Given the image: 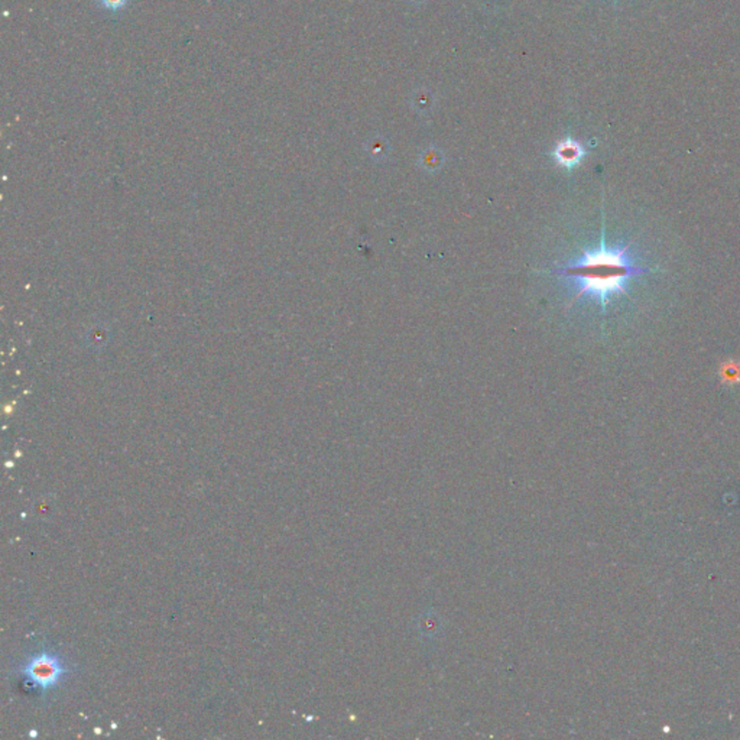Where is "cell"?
I'll use <instances>...</instances> for the list:
<instances>
[{
  "instance_id": "3957f363",
  "label": "cell",
  "mask_w": 740,
  "mask_h": 740,
  "mask_svg": "<svg viewBox=\"0 0 740 740\" xmlns=\"http://www.w3.org/2000/svg\"><path fill=\"white\" fill-rule=\"evenodd\" d=\"M584 157L583 146L574 139L561 140L554 150V158L561 167L573 168L576 167Z\"/></svg>"
},
{
  "instance_id": "277c9868",
  "label": "cell",
  "mask_w": 740,
  "mask_h": 740,
  "mask_svg": "<svg viewBox=\"0 0 740 740\" xmlns=\"http://www.w3.org/2000/svg\"><path fill=\"white\" fill-rule=\"evenodd\" d=\"M96 2L108 12H120L125 11L126 6L130 4V0H96Z\"/></svg>"
},
{
  "instance_id": "7a4b0ae2",
  "label": "cell",
  "mask_w": 740,
  "mask_h": 740,
  "mask_svg": "<svg viewBox=\"0 0 740 740\" xmlns=\"http://www.w3.org/2000/svg\"><path fill=\"white\" fill-rule=\"evenodd\" d=\"M65 661L57 651L43 649L29 656L21 668L25 681L38 688L41 694L55 690L68 675Z\"/></svg>"
},
{
  "instance_id": "6da1fadb",
  "label": "cell",
  "mask_w": 740,
  "mask_h": 740,
  "mask_svg": "<svg viewBox=\"0 0 740 740\" xmlns=\"http://www.w3.org/2000/svg\"><path fill=\"white\" fill-rule=\"evenodd\" d=\"M644 272V269L634 267L627 254V247L612 250L605 246L593 252H585L576 265L549 271V274L580 279L581 288L573 303L584 293H591L602 304H606L613 293L624 292V282L629 278Z\"/></svg>"
},
{
  "instance_id": "5b68a950",
  "label": "cell",
  "mask_w": 740,
  "mask_h": 740,
  "mask_svg": "<svg viewBox=\"0 0 740 740\" xmlns=\"http://www.w3.org/2000/svg\"><path fill=\"white\" fill-rule=\"evenodd\" d=\"M722 378L726 381V382H737L740 379V370L737 366L734 364H727L724 366V370L722 374Z\"/></svg>"
}]
</instances>
